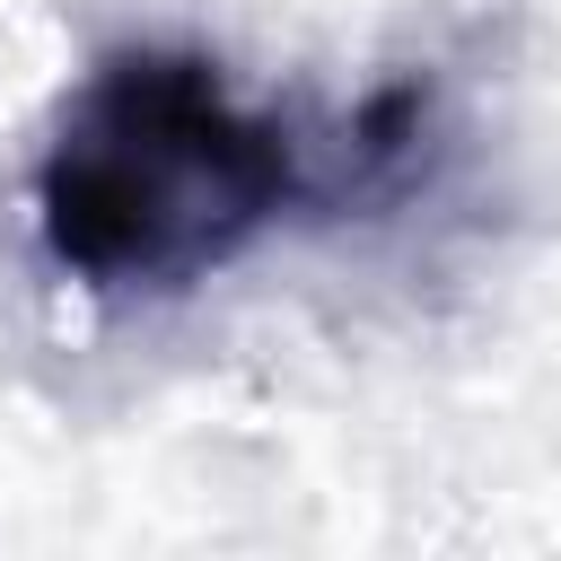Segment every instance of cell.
<instances>
[{
  "mask_svg": "<svg viewBox=\"0 0 561 561\" xmlns=\"http://www.w3.org/2000/svg\"><path fill=\"white\" fill-rule=\"evenodd\" d=\"M316 193L298 123L245 105L193 44L96 53L26 175L44 263L96 298H184Z\"/></svg>",
  "mask_w": 561,
  "mask_h": 561,
  "instance_id": "6da1fadb",
  "label": "cell"
}]
</instances>
